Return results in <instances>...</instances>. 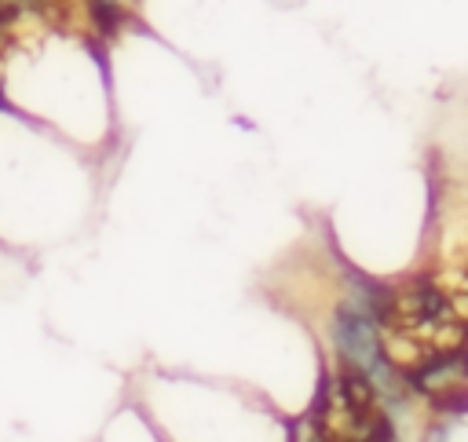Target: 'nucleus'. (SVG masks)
<instances>
[{
	"label": "nucleus",
	"mask_w": 468,
	"mask_h": 442,
	"mask_svg": "<svg viewBox=\"0 0 468 442\" xmlns=\"http://www.w3.org/2000/svg\"><path fill=\"white\" fill-rule=\"evenodd\" d=\"M377 336L384 358L399 369L417 373L420 365L464 347V318L457 300L431 278L380 289L373 300Z\"/></svg>",
	"instance_id": "1"
},
{
	"label": "nucleus",
	"mask_w": 468,
	"mask_h": 442,
	"mask_svg": "<svg viewBox=\"0 0 468 442\" xmlns=\"http://www.w3.org/2000/svg\"><path fill=\"white\" fill-rule=\"evenodd\" d=\"M333 336L340 347V358L355 369H362L377 387L391 384V362L384 358L380 336H377V318H373V300H347L336 310L333 321Z\"/></svg>",
	"instance_id": "2"
}]
</instances>
